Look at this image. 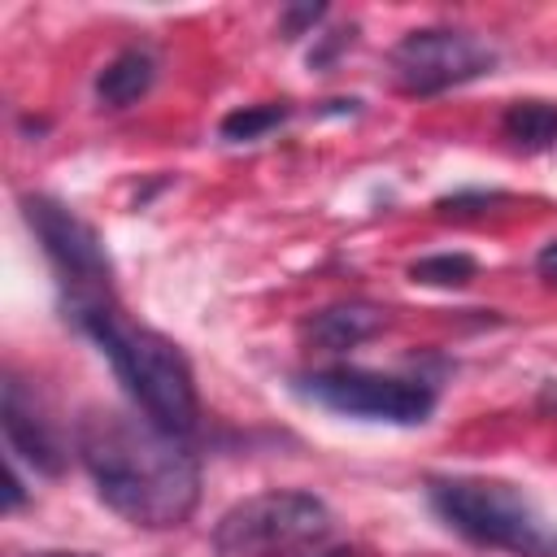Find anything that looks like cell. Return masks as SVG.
I'll return each instance as SVG.
<instances>
[{"label": "cell", "mask_w": 557, "mask_h": 557, "mask_svg": "<svg viewBox=\"0 0 557 557\" xmlns=\"http://www.w3.org/2000/svg\"><path fill=\"white\" fill-rule=\"evenodd\" d=\"M78 457L96 496L126 522L165 531L191 518L200 500V466L183 435L122 409H87L78 422Z\"/></svg>", "instance_id": "obj_1"}, {"label": "cell", "mask_w": 557, "mask_h": 557, "mask_svg": "<svg viewBox=\"0 0 557 557\" xmlns=\"http://www.w3.org/2000/svg\"><path fill=\"white\" fill-rule=\"evenodd\" d=\"M65 318H74L78 331H87L96 339V348L109 357L117 383L126 387V396L139 405V413L148 422H157L170 435H191L200 422V400H196V379L187 357L178 352V344H170L165 335L126 322L113 300H96V305H65Z\"/></svg>", "instance_id": "obj_2"}, {"label": "cell", "mask_w": 557, "mask_h": 557, "mask_svg": "<svg viewBox=\"0 0 557 557\" xmlns=\"http://www.w3.org/2000/svg\"><path fill=\"white\" fill-rule=\"evenodd\" d=\"M431 509L470 544L509 557H557V522L522 496L513 483L496 479H431Z\"/></svg>", "instance_id": "obj_3"}, {"label": "cell", "mask_w": 557, "mask_h": 557, "mask_svg": "<svg viewBox=\"0 0 557 557\" xmlns=\"http://www.w3.org/2000/svg\"><path fill=\"white\" fill-rule=\"evenodd\" d=\"M331 531V509L313 492H257L231 505L213 527L218 557H274L318 544Z\"/></svg>", "instance_id": "obj_4"}, {"label": "cell", "mask_w": 557, "mask_h": 557, "mask_svg": "<svg viewBox=\"0 0 557 557\" xmlns=\"http://www.w3.org/2000/svg\"><path fill=\"white\" fill-rule=\"evenodd\" d=\"M296 392L331 413L392 422V426H418L435 409V387L426 379H400V374H379L361 366L296 374Z\"/></svg>", "instance_id": "obj_5"}, {"label": "cell", "mask_w": 557, "mask_h": 557, "mask_svg": "<svg viewBox=\"0 0 557 557\" xmlns=\"http://www.w3.org/2000/svg\"><path fill=\"white\" fill-rule=\"evenodd\" d=\"M496 70V48L457 26H422L392 44L387 74L405 96H440Z\"/></svg>", "instance_id": "obj_6"}, {"label": "cell", "mask_w": 557, "mask_h": 557, "mask_svg": "<svg viewBox=\"0 0 557 557\" xmlns=\"http://www.w3.org/2000/svg\"><path fill=\"white\" fill-rule=\"evenodd\" d=\"M22 218H26L30 235L39 239L44 257L52 261V270L61 274V283L70 287L65 305L109 300V287H113L109 252H104L100 235L74 209H65L52 196H22Z\"/></svg>", "instance_id": "obj_7"}, {"label": "cell", "mask_w": 557, "mask_h": 557, "mask_svg": "<svg viewBox=\"0 0 557 557\" xmlns=\"http://www.w3.org/2000/svg\"><path fill=\"white\" fill-rule=\"evenodd\" d=\"M0 426H4V444L13 461H26L35 474L65 470V444L52 418L39 409L35 392H26V383L13 374H4V387H0Z\"/></svg>", "instance_id": "obj_8"}, {"label": "cell", "mask_w": 557, "mask_h": 557, "mask_svg": "<svg viewBox=\"0 0 557 557\" xmlns=\"http://www.w3.org/2000/svg\"><path fill=\"white\" fill-rule=\"evenodd\" d=\"M383 326H387V313H383L379 305L344 300V305L318 309V313L305 322V335H309V344H318L322 352H344V348H357L361 339L379 335Z\"/></svg>", "instance_id": "obj_9"}, {"label": "cell", "mask_w": 557, "mask_h": 557, "mask_svg": "<svg viewBox=\"0 0 557 557\" xmlns=\"http://www.w3.org/2000/svg\"><path fill=\"white\" fill-rule=\"evenodd\" d=\"M157 83V61L144 48H126L117 52L100 74H96V100L104 109H131L135 100H144Z\"/></svg>", "instance_id": "obj_10"}, {"label": "cell", "mask_w": 557, "mask_h": 557, "mask_svg": "<svg viewBox=\"0 0 557 557\" xmlns=\"http://www.w3.org/2000/svg\"><path fill=\"white\" fill-rule=\"evenodd\" d=\"M505 135L522 148V152H540L548 144H557V104L548 100H518L505 109Z\"/></svg>", "instance_id": "obj_11"}, {"label": "cell", "mask_w": 557, "mask_h": 557, "mask_svg": "<svg viewBox=\"0 0 557 557\" xmlns=\"http://www.w3.org/2000/svg\"><path fill=\"white\" fill-rule=\"evenodd\" d=\"M287 104H244V109H231L222 122H218V135L231 139V144H252L261 135H270L274 126L287 122Z\"/></svg>", "instance_id": "obj_12"}, {"label": "cell", "mask_w": 557, "mask_h": 557, "mask_svg": "<svg viewBox=\"0 0 557 557\" xmlns=\"http://www.w3.org/2000/svg\"><path fill=\"white\" fill-rule=\"evenodd\" d=\"M479 274V261L470 252H431L409 265V278L422 287H466Z\"/></svg>", "instance_id": "obj_13"}, {"label": "cell", "mask_w": 557, "mask_h": 557, "mask_svg": "<svg viewBox=\"0 0 557 557\" xmlns=\"http://www.w3.org/2000/svg\"><path fill=\"white\" fill-rule=\"evenodd\" d=\"M322 17H326V4H287V9L278 13V30H283V39H300V35H309Z\"/></svg>", "instance_id": "obj_14"}, {"label": "cell", "mask_w": 557, "mask_h": 557, "mask_svg": "<svg viewBox=\"0 0 557 557\" xmlns=\"http://www.w3.org/2000/svg\"><path fill=\"white\" fill-rule=\"evenodd\" d=\"M352 44V30H331V35H318V48H309V65L313 70H326L344 48Z\"/></svg>", "instance_id": "obj_15"}, {"label": "cell", "mask_w": 557, "mask_h": 557, "mask_svg": "<svg viewBox=\"0 0 557 557\" xmlns=\"http://www.w3.org/2000/svg\"><path fill=\"white\" fill-rule=\"evenodd\" d=\"M535 270H540V278L557 283V239H548V244L540 248V257H535Z\"/></svg>", "instance_id": "obj_16"}, {"label": "cell", "mask_w": 557, "mask_h": 557, "mask_svg": "<svg viewBox=\"0 0 557 557\" xmlns=\"http://www.w3.org/2000/svg\"><path fill=\"white\" fill-rule=\"evenodd\" d=\"M26 500V492H22V479H17V466H13V457H9V509H17Z\"/></svg>", "instance_id": "obj_17"}, {"label": "cell", "mask_w": 557, "mask_h": 557, "mask_svg": "<svg viewBox=\"0 0 557 557\" xmlns=\"http://www.w3.org/2000/svg\"><path fill=\"white\" fill-rule=\"evenodd\" d=\"M35 557H91V553H35Z\"/></svg>", "instance_id": "obj_18"}]
</instances>
